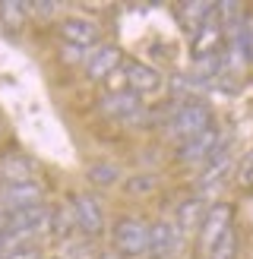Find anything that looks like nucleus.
I'll use <instances>...</instances> for the list:
<instances>
[{"instance_id":"1","label":"nucleus","mask_w":253,"mask_h":259,"mask_svg":"<svg viewBox=\"0 0 253 259\" xmlns=\"http://www.w3.org/2000/svg\"><path fill=\"white\" fill-rule=\"evenodd\" d=\"M209 126H212V111H209V105H206V101H199V98H187V101H181V105H177V111L171 114V120H168V136L187 142V139L199 136L202 130H209Z\"/></svg>"},{"instance_id":"2","label":"nucleus","mask_w":253,"mask_h":259,"mask_svg":"<svg viewBox=\"0 0 253 259\" xmlns=\"http://www.w3.org/2000/svg\"><path fill=\"white\" fill-rule=\"evenodd\" d=\"M231 225H234V205L231 202H215V205H209V209L202 212L199 228H196V247H199V253L209 256V250L219 243L222 234L231 231Z\"/></svg>"},{"instance_id":"3","label":"nucleus","mask_w":253,"mask_h":259,"mask_svg":"<svg viewBox=\"0 0 253 259\" xmlns=\"http://www.w3.org/2000/svg\"><path fill=\"white\" fill-rule=\"evenodd\" d=\"M111 240H114V250L120 256H143L146 253V243H149V225H143L139 218H117L111 228Z\"/></svg>"},{"instance_id":"4","label":"nucleus","mask_w":253,"mask_h":259,"mask_svg":"<svg viewBox=\"0 0 253 259\" xmlns=\"http://www.w3.org/2000/svg\"><path fill=\"white\" fill-rule=\"evenodd\" d=\"M0 202L4 212H25V209H41L45 190L38 180H22V184H4L0 187Z\"/></svg>"},{"instance_id":"5","label":"nucleus","mask_w":253,"mask_h":259,"mask_svg":"<svg viewBox=\"0 0 253 259\" xmlns=\"http://www.w3.org/2000/svg\"><path fill=\"white\" fill-rule=\"evenodd\" d=\"M70 212H73L76 228L86 237H98L105 231V212H101V202L92 193H76V196H70Z\"/></svg>"},{"instance_id":"6","label":"nucleus","mask_w":253,"mask_h":259,"mask_svg":"<svg viewBox=\"0 0 253 259\" xmlns=\"http://www.w3.org/2000/svg\"><path fill=\"white\" fill-rule=\"evenodd\" d=\"M222 142H225L222 130H219V126H209V130H202L199 136L181 142V149H177V158L187 161V164H206L212 155L219 152Z\"/></svg>"},{"instance_id":"7","label":"nucleus","mask_w":253,"mask_h":259,"mask_svg":"<svg viewBox=\"0 0 253 259\" xmlns=\"http://www.w3.org/2000/svg\"><path fill=\"white\" fill-rule=\"evenodd\" d=\"M120 63H123V51L117 45H98L92 54L86 57L82 70H86V76L92 82H105L120 70Z\"/></svg>"},{"instance_id":"8","label":"nucleus","mask_w":253,"mask_h":259,"mask_svg":"<svg viewBox=\"0 0 253 259\" xmlns=\"http://www.w3.org/2000/svg\"><path fill=\"white\" fill-rule=\"evenodd\" d=\"M120 73L126 76V85H130V92H136V95H155L164 85V76L152 67V63H143V60H123Z\"/></svg>"},{"instance_id":"9","label":"nucleus","mask_w":253,"mask_h":259,"mask_svg":"<svg viewBox=\"0 0 253 259\" xmlns=\"http://www.w3.org/2000/svg\"><path fill=\"white\" fill-rule=\"evenodd\" d=\"M222 38H225V32H222L219 13H212V16L193 32V41H190V54H193V60H202L209 54H222Z\"/></svg>"},{"instance_id":"10","label":"nucleus","mask_w":253,"mask_h":259,"mask_svg":"<svg viewBox=\"0 0 253 259\" xmlns=\"http://www.w3.org/2000/svg\"><path fill=\"white\" fill-rule=\"evenodd\" d=\"M60 38H63V45H70V48L79 51V48L98 45L101 29H98V22L86 19V16H70V19L60 22Z\"/></svg>"},{"instance_id":"11","label":"nucleus","mask_w":253,"mask_h":259,"mask_svg":"<svg viewBox=\"0 0 253 259\" xmlns=\"http://www.w3.org/2000/svg\"><path fill=\"white\" fill-rule=\"evenodd\" d=\"M177 247H181V231H177L171 222H152L149 225V243H146V253L152 259H168Z\"/></svg>"},{"instance_id":"12","label":"nucleus","mask_w":253,"mask_h":259,"mask_svg":"<svg viewBox=\"0 0 253 259\" xmlns=\"http://www.w3.org/2000/svg\"><path fill=\"white\" fill-rule=\"evenodd\" d=\"M234 167V161H231V136H228L222 146H219V152L212 155V158L202 164V174H199V180H196V187L206 193V190H212L215 184H222L225 180V174Z\"/></svg>"},{"instance_id":"13","label":"nucleus","mask_w":253,"mask_h":259,"mask_svg":"<svg viewBox=\"0 0 253 259\" xmlns=\"http://www.w3.org/2000/svg\"><path fill=\"white\" fill-rule=\"evenodd\" d=\"M143 108V95L130 92V89H111V92L98 101V111L105 117H133Z\"/></svg>"},{"instance_id":"14","label":"nucleus","mask_w":253,"mask_h":259,"mask_svg":"<svg viewBox=\"0 0 253 259\" xmlns=\"http://www.w3.org/2000/svg\"><path fill=\"white\" fill-rule=\"evenodd\" d=\"M38 174V164L32 155H7L0 161V177L4 184H22V180H35Z\"/></svg>"},{"instance_id":"15","label":"nucleus","mask_w":253,"mask_h":259,"mask_svg":"<svg viewBox=\"0 0 253 259\" xmlns=\"http://www.w3.org/2000/svg\"><path fill=\"white\" fill-rule=\"evenodd\" d=\"M212 13H215V4H209V0H184V4H177V22L187 32H196Z\"/></svg>"},{"instance_id":"16","label":"nucleus","mask_w":253,"mask_h":259,"mask_svg":"<svg viewBox=\"0 0 253 259\" xmlns=\"http://www.w3.org/2000/svg\"><path fill=\"white\" fill-rule=\"evenodd\" d=\"M29 13H32V7L22 4V0H4V4H0V25H4L10 35H16V32H22Z\"/></svg>"},{"instance_id":"17","label":"nucleus","mask_w":253,"mask_h":259,"mask_svg":"<svg viewBox=\"0 0 253 259\" xmlns=\"http://www.w3.org/2000/svg\"><path fill=\"white\" fill-rule=\"evenodd\" d=\"M202 212H206V205H202V199L199 196H190V199H184V202H177V209H174V215H177V231H190V228H199V222H202Z\"/></svg>"},{"instance_id":"18","label":"nucleus","mask_w":253,"mask_h":259,"mask_svg":"<svg viewBox=\"0 0 253 259\" xmlns=\"http://www.w3.org/2000/svg\"><path fill=\"white\" fill-rule=\"evenodd\" d=\"M73 228H76V222H73V212H70V209H63V205H54V209H48L45 231H48L51 237H57V240H67Z\"/></svg>"},{"instance_id":"19","label":"nucleus","mask_w":253,"mask_h":259,"mask_svg":"<svg viewBox=\"0 0 253 259\" xmlns=\"http://www.w3.org/2000/svg\"><path fill=\"white\" fill-rule=\"evenodd\" d=\"M86 180H89L95 190H108V187H114V184L120 180V167L114 164V161H95V164H89Z\"/></svg>"},{"instance_id":"20","label":"nucleus","mask_w":253,"mask_h":259,"mask_svg":"<svg viewBox=\"0 0 253 259\" xmlns=\"http://www.w3.org/2000/svg\"><path fill=\"white\" fill-rule=\"evenodd\" d=\"M225 54H209V57H202L196 60V70H193V79L196 82H215V79H222V73H225Z\"/></svg>"},{"instance_id":"21","label":"nucleus","mask_w":253,"mask_h":259,"mask_svg":"<svg viewBox=\"0 0 253 259\" xmlns=\"http://www.w3.org/2000/svg\"><path fill=\"white\" fill-rule=\"evenodd\" d=\"M155 187H158V180L152 174H136V177L123 180V193H126V196H149Z\"/></svg>"},{"instance_id":"22","label":"nucleus","mask_w":253,"mask_h":259,"mask_svg":"<svg viewBox=\"0 0 253 259\" xmlns=\"http://www.w3.org/2000/svg\"><path fill=\"white\" fill-rule=\"evenodd\" d=\"M234 256H237V231L231 228L228 234L219 237V243H215V247L209 250L206 259H234Z\"/></svg>"},{"instance_id":"23","label":"nucleus","mask_w":253,"mask_h":259,"mask_svg":"<svg viewBox=\"0 0 253 259\" xmlns=\"http://www.w3.org/2000/svg\"><path fill=\"white\" fill-rule=\"evenodd\" d=\"M237 184L240 187H250L253 184V149L244 155V161L237 164Z\"/></svg>"},{"instance_id":"24","label":"nucleus","mask_w":253,"mask_h":259,"mask_svg":"<svg viewBox=\"0 0 253 259\" xmlns=\"http://www.w3.org/2000/svg\"><path fill=\"white\" fill-rule=\"evenodd\" d=\"M7 259H45V256H41V250H38L35 243H22V247H13L7 253Z\"/></svg>"},{"instance_id":"25","label":"nucleus","mask_w":253,"mask_h":259,"mask_svg":"<svg viewBox=\"0 0 253 259\" xmlns=\"http://www.w3.org/2000/svg\"><path fill=\"white\" fill-rule=\"evenodd\" d=\"M29 7H32V10H38L41 16H51V13L57 10V4H48V0H35V4H29Z\"/></svg>"}]
</instances>
